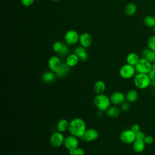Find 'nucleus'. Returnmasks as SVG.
Wrapping results in <instances>:
<instances>
[{"label":"nucleus","mask_w":155,"mask_h":155,"mask_svg":"<svg viewBox=\"0 0 155 155\" xmlns=\"http://www.w3.org/2000/svg\"><path fill=\"white\" fill-rule=\"evenodd\" d=\"M87 129L86 123L84 119L80 117H76L70 121L68 130L70 134L81 139L84 136Z\"/></svg>","instance_id":"1"},{"label":"nucleus","mask_w":155,"mask_h":155,"mask_svg":"<svg viewBox=\"0 0 155 155\" xmlns=\"http://www.w3.org/2000/svg\"><path fill=\"white\" fill-rule=\"evenodd\" d=\"M93 103L99 111H106L111 104L110 97L104 93L96 94L94 97Z\"/></svg>","instance_id":"2"},{"label":"nucleus","mask_w":155,"mask_h":155,"mask_svg":"<svg viewBox=\"0 0 155 155\" xmlns=\"http://www.w3.org/2000/svg\"><path fill=\"white\" fill-rule=\"evenodd\" d=\"M133 83L139 89H145L151 85V80L148 74L137 73L134 76Z\"/></svg>","instance_id":"3"},{"label":"nucleus","mask_w":155,"mask_h":155,"mask_svg":"<svg viewBox=\"0 0 155 155\" xmlns=\"http://www.w3.org/2000/svg\"><path fill=\"white\" fill-rule=\"evenodd\" d=\"M136 71V70L134 66L126 64L123 65L120 68L119 70V74L122 78L124 79H128L134 76Z\"/></svg>","instance_id":"4"},{"label":"nucleus","mask_w":155,"mask_h":155,"mask_svg":"<svg viewBox=\"0 0 155 155\" xmlns=\"http://www.w3.org/2000/svg\"><path fill=\"white\" fill-rule=\"evenodd\" d=\"M138 73L148 74L152 70V64L144 58H140L134 66Z\"/></svg>","instance_id":"5"},{"label":"nucleus","mask_w":155,"mask_h":155,"mask_svg":"<svg viewBox=\"0 0 155 155\" xmlns=\"http://www.w3.org/2000/svg\"><path fill=\"white\" fill-rule=\"evenodd\" d=\"M120 140L126 144H131L136 139V133L131 128L122 131L119 135Z\"/></svg>","instance_id":"6"},{"label":"nucleus","mask_w":155,"mask_h":155,"mask_svg":"<svg viewBox=\"0 0 155 155\" xmlns=\"http://www.w3.org/2000/svg\"><path fill=\"white\" fill-rule=\"evenodd\" d=\"M79 35L74 30H69L64 35V41L68 45L76 44L79 41Z\"/></svg>","instance_id":"7"},{"label":"nucleus","mask_w":155,"mask_h":155,"mask_svg":"<svg viewBox=\"0 0 155 155\" xmlns=\"http://www.w3.org/2000/svg\"><path fill=\"white\" fill-rule=\"evenodd\" d=\"M53 50L60 56H65L69 53V48L67 44L61 41H56L52 45Z\"/></svg>","instance_id":"8"},{"label":"nucleus","mask_w":155,"mask_h":155,"mask_svg":"<svg viewBox=\"0 0 155 155\" xmlns=\"http://www.w3.org/2000/svg\"><path fill=\"white\" fill-rule=\"evenodd\" d=\"M65 137L62 133L54 132L50 137V143L54 148H59L64 144Z\"/></svg>","instance_id":"9"},{"label":"nucleus","mask_w":155,"mask_h":155,"mask_svg":"<svg viewBox=\"0 0 155 155\" xmlns=\"http://www.w3.org/2000/svg\"><path fill=\"white\" fill-rule=\"evenodd\" d=\"M63 145L67 150H71L78 147L79 139L78 137L70 134L65 137Z\"/></svg>","instance_id":"10"},{"label":"nucleus","mask_w":155,"mask_h":155,"mask_svg":"<svg viewBox=\"0 0 155 155\" xmlns=\"http://www.w3.org/2000/svg\"><path fill=\"white\" fill-rule=\"evenodd\" d=\"M62 62L59 56L56 55L51 56L48 60V67L50 71L56 73L61 67Z\"/></svg>","instance_id":"11"},{"label":"nucleus","mask_w":155,"mask_h":155,"mask_svg":"<svg viewBox=\"0 0 155 155\" xmlns=\"http://www.w3.org/2000/svg\"><path fill=\"white\" fill-rule=\"evenodd\" d=\"M111 103L114 105H121L125 102V94L121 91H115L110 96Z\"/></svg>","instance_id":"12"},{"label":"nucleus","mask_w":155,"mask_h":155,"mask_svg":"<svg viewBox=\"0 0 155 155\" xmlns=\"http://www.w3.org/2000/svg\"><path fill=\"white\" fill-rule=\"evenodd\" d=\"M99 137V132L94 128L87 129L84 136L81 139H83L86 142H92L96 140Z\"/></svg>","instance_id":"13"},{"label":"nucleus","mask_w":155,"mask_h":155,"mask_svg":"<svg viewBox=\"0 0 155 155\" xmlns=\"http://www.w3.org/2000/svg\"><path fill=\"white\" fill-rule=\"evenodd\" d=\"M81 46L84 48H88L92 44V37L91 35L87 32L82 33L79 36V41Z\"/></svg>","instance_id":"14"},{"label":"nucleus","mask_w":155,"mask_h":155,"mask_svg":"<svg viewBox=\"0 0 155 155\" xmlns=\"http://www.w3.org/2000/svg\"><path fill=\"white\" fill-rule=\"evenodd\" d=\"M56 73L49 70L45 71L41 76V79L42 82L45 84H51L55 81L56 78Z\"/></svg>","instance_id":"15"},{"label":"nucleus","mask_w":155,"mask_h":155,"mask_svg":"<svg viewBox=\"0 0 155 155\" xmlns=\"http://www.w3.org/2000/svg\"><path fill=\"white\" fill-rule=\"evenodd\" d=\"M74 53L78 56L80 61L85 62L88 59V53L86 48L82 46L77 47L74 50Z\"/></svg>","instance_id":"16"},{"label":"nucleus","mask_w":155,"mask_h":155,"mask_svg":"<svg viewBox=\"0 0 155 155\" xmlns=\"http://www.w3.org/2000/svg\"><path fill=\"white\" fill-rule=\"evenodd\" d=\"M142 58L147 59L151 64L155 62V51L148 48H145L143 50L141 53Z\"/></svg>","instance_id":"17"},{"label":"nucleus","mask_w":155,"mask_h":155,"mask_svg":"<svg viewBox=\"0 0 155 155\" xmlns=\"http://www.w3.org/2000/svg\"><path fill=\"white\" fill-rule=\"evenodd\" d=\"M71 67H69L65 62L62 63L58 71L56 73V77L58 78H63L67 76L70 71Z\"/></svg>","instance_id":"18"},{"label":"nucleus","mask_w":155,"mask_h":155,"mask_svg":"<svg viewBox=\"0 0 155 155\" xmlns=\"http://www.w3.org/2000/svg\"><path fill=\"white\" fill-rule=\"evenodd\" d=\"M120 109L117 105L110 106L106 111V114L108 117L116 118L120 113Z\"/></svg>","instance_id":"19"},{"label":"nucleus","mask_w":155,"mask_h":155,"mask_svg":"<svg viewBox=\"0 0 155 155\" xmlns=\"http://www.w3.org/2000/svg\"><path fill=\"white\" fill-rule=\"evenodd\" d=\"M70 121L66 119H60L56 124V130L61 133H64L68 129Z\"/></svg>","instance_id":"20"},{"label":"nucleus","mask_w":155,"mask_h":155,"mask_svg":"<svg viewBox=\"0 0 155 155\" xmlns=\"http://www.w3.org/2000/svg\"><path fill=\"white\" fill-rule=\"evenodd\" d=\"M133 144V149L137 153H140L143 152L145 148V143L143 140L136 139Z\"/></svg>","instance_id":"21"},{"label":"nucleus","mask_w":155,"mask_h":155,"mask_svg":"<svg viewBox=\"0 0 155 155\" xmlns=\"http://www.w3.org/2000/svg\"><path fill=\"white\" fill-rule=\"evenodd\" d=\"M93 89L97 94H103L106 89L105 83L102 80H98L94 84Z\"/></svg>","instance_id":"22"},{"label":"nucleus","mask_w":155,"mask_h":155,"mask_svg":"<svg viewBox=\"0 0 155 155\" xmlns=\"http://www.w3.org/2000/svg\"><path fill=\"white\" fill-rule=\"evenodd\" d=\"M139 97L138 93L136 90L131 89L129 90L125 94V99L129 103H133L136 102Z\"/></svg>","instance_id":"23"},{"label":"nucleus","mask_w":155,"mask_h":155,"mask_svg":"<svg viewBox=\"0 0 155 155\" xmlns=\"http://www.w3.org/2000/svg\"><path fill=\"white\" fill-rule=\"evenodd\" d=\"M79 59L75 53L68 54L65 59V63L70 67H75L79 62Z\"/></svg>","instance_id":"24"},{"label":"nucleus","mask_w":155,"mask_h":155,"mask_svg":"<svg viewBox=\"0 0 155 155\" xmlns=\"http://www.w3.org/2000/svg\"><path fill=\"white\" fill-rule=\"evenodd\" d=\"M139 59L140 58H139V56L137 55V53L134 52L130 53L127 54L126 57L127 64H128L133 66H135L137 63L138 61L139 60Z\"/></svg>","instance_id":"25"},{"label":"nucleus","mask_w":155,"mask_h":155,"mask_svg":"<svg viewBox=\"0 0 155 155\" xmlns=\"http://www.w3.org/2000/svg\"><path fill=\"white\" fill-rule=\"evenodd\" d=\"M124 10L127 15L132 16L136 13L137 11V7L135 4L130 2L126 5Z\"/></svg>","instance_id":"26"},{"label":"nucleus","mask_w":155,"mask_h":155,"mask_svg":"<svg viewBox=\"0 0 155 155\" xmlns=\"http://www.w3.org/2000/svg\"><path fill=\"white\" fill-rule=\"evenodd\" d=\"M143 22L147 27L153 28L155 25V18L153 16H146L143 19Z\"/></svg>","instance_id":"27"},{"label":"nucleus","mask_w":155,"mask_h":155,"mask_svg":"<svg viewBox=\"0 0 155 155\" xmlns=\"http://www.w3.org/2000/svg\"><path fill=\"white\" fill-rule=\"evenodd\" d=\"M70 155H85V151L81 147H77L74 149L68 151Z\"/></svg>","instance_id":"28"},{"label":"nucleus","mask_w":155,"mask_h":155,"mask_svg":"<svg viewBox=\"0 0 155 155\" xmlns=\"http://www.w3.org/2000/svg\"><path fill=\"white\" fill-rule=\"evenodd\" d=\"M147 44L148 48L155 51V35L150 36L148 38Z\"/></svg>","instance_id":"29"},{"label":"nucleus","mask_w":155,"mask_h":155,"mask_svg":"<svg viewBox=\"0 0 155 155\" xmlns=\"http://www.w3.org/2000/svg\"><path fill=\"white\" fill-rule=\"evenodd\" d=\"M131 106L129 102H123L121 105H120V110L121 111H124V112H127L130 110Z\"/></svg>","instance_id":"30"},{"label":"nucleus","mask_w":155,"mask_h":155,"mask_svg":"<svg viewBox=\"0 0 155 155\" xmlns=\"http://www.w3.org/2000/svg\"><path fill=\"white\" fill-rule=\"evenodd\" d=\"M143 141L145 143V144L147 145H151L154 142V138L151 135H146L145 138L143 139Z\"/></svg>","instance_id":"31"},{"label":"nucleus","mask_w":155,"mask_h":155,"mask_svg":"<svg viewBox=\"0 0 155 155\" xmlns=\"http://www.w3.org/2000/svg\"><path fill=\"white\" fill-rule=\"evenodd\" d=\"M35 0H21V4L24 7H30L33 5Z\"/></svg>","instance_id":"32"},{"label":"nucleus","mask_w":155,"mask_h":155,"mask_svg":"<svg viewBox=\"0 0 155 155\" xmlns=\"http://www.w3.org/2000/svg\"><path fill=\"white\" fill-rule=\"evenodd\" d=\"M145 133L141 131V130H139V131L136 132V139H140V140H143V139L145 138Z\"/></svg>","instance_id":"33"},{"label":"nucleus","mask_w":155,"mask_h":155,"mask_svg":"<svg viewBox=\"0 0 155 155\" xmlns=\"http://www.w3.org/2000/svg\"><path fill=\"white\" fill-rule=\"evenodd\" d=\"M148 75L151 80V82L155 81V71H154L153 69L148 73Z\"/></svg>","instance_id":"34"},{"label":"nucleus","mask_w":155,"mask_h":155,"mask_svg":"<svg viewBox=\"0 0 155 155\" xmlns=\"http://www.w3.org/2000/svg\"><path fill=\"white\" fill-rule=\"evenodd\" d=\"M131 129L135 133L139 131L140 130V126L139 124H134L133 125H132L131 127Z\"/></svg>","instance_id":"35"},{"label":"nucleus","mask_w":155,"mask_h":155,"mask_svg":"<svg viewBox=\"0 0 155 155\" xmlns=\"http://www.w3.org/2000/svg\"><path fill=\"white\" fill-rule=\"evenodd\" d=\"M152 69L155 71V62L152 64Z\"/></svg>","instance_id":"36"},{"label":"nucleus","mask_w":155,"mask_h":155,"mask_svg":"<svg viewBox=\"0 0 155 155\" xmlns=\"http://www.w3.org/2000/svg\"><path fill=\"white\" fill-rule=\"evenodd\" d=\"M153 31L155 33V25H154V27H153Z\"/></svg>","instance_id":"37"},{"label":"nucleus","mask_w":155,"mask_h":155,"mask_svg":"<svg viewBox=\"0 0 155 155\" xmlns=\"http://www.w3.org/2000/svg\"><path fill=\"white\" fill-rule=\"evenodd\" d=\"M51 1H54V2H56V1H60V0H51Z\"/></svg>","instance_id":"38"},{"label":"nucleus","mask_w":155,"mask_h":155,"mask_svg":"<svg viewBox=\"0 0 155 155\" xmlns=\"http://www.w3.org/2000/svg\"><path fill=\"white\" fill-rule=\"evenodd\" d=\"M35 1H41V0H35Z\"/></svg>","instance_id":"39"},{"label":"nucleus","mask_w":155,"mask_h":155,"mask_svg":"<svg viewBox=\"0 0 155 155\" xmlns=\"http://www.w3.org/2000/svg\"><path fill=\"white\" fill-rule=\"evenodd\" d=\"M154 18H155V13H154Z\"/></svg>","instance_id":"40"}]
</instances>
